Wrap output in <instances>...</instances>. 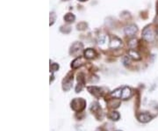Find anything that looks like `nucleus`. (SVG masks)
<instances>
[{
  "label": "nucleus",
  "instance_id": "3",
  "mask_svg": "<svg viewBox=\"0 0 158 131\" xmlns=\"http://www.w3.org/2000/svg\"><path fill=\"white\" fill-rule=\"evenodd\" d=\"M72 83H73V75L69 73L63 80V86H62L63 90L69 91L72 87Z\"/></svg>",
  "mask_w": 158,
  "mask_h": 131
},
{
  "label": "nucleus",
  "instance_id": "15",
  "mask_svg": "<svg viewBox=\"0 0 158 131\" xmlns=\"http://www.w3.org/2000/svg\"><path fill=\"white\" fill-rule=\"evenodd\" d=\"M121 93H122V89L121 88H118L117 90H115V91H113L112 93H111V95L114 98H118V99H121Z\"/></svg>",
  "mask_w": 158,
  "mask_h": 131
},
{
  "label": "nucleus",
  "instance_id": "7",
  "mask_svg": "<svg viewBox=\"0 0 158 131\" xmlns=\"http://www.w3.org/2000/svg\"><path fill=\"white\" fill-rule=\"evenodd\" d=\"M137 118L141 122H148V121L152 120L153 117L152 115H150V114H148V113H141V114H140L137 116Z\"/></svg>",
  "mask_w": 158,
  "mask_h": 131
},
{
  "label": "nucleus",
  "instance_id": "16",
  "mask_svg": "<svg viewBox=\"0 0 158 131\" xmlns=\"http://www.w3.org/2000/svg\"><path fill=\"white\" fill-rule=\"evenodd\" d=\"M128 46H129L130 49H135L136 46H137V40L135 39V38L131 39V40L128 41Z\"/></svg>",
  "mask_w": 158,
  "mask_h": 131
},
{
  "label": "nucleus",
  "instance_id": "23",
  "mask_svg": "<svg viewBox=\"0 0 158 131\" xmlns=\"http://www.w3.org/2000/svg\"><path fill=\"white\" fill-rule=\"evenodd\" d=\"M156 10H157V13H158V3H157V7H156Z\"/></svg>",
  "mask_w": 158,
  "mask_h": 131
},
{
  "label": "nucleus",
  "instance_id": "18",
  "mask_svg": "<svg viewBox=\"0 0 158 131\" xmlns=\"http://www.w3.org/2000/svg\"><path fill=\"white\" fill-rule=\"evenodd\" d=\"M98 44L99 45H103L106 41V35H100L99 37H98Z\"/></svg>",
  "mask_w": 158,
  "mask_h": 131
},
{
  "label": "nucleus",
  "instance_id": "9",
  "mask_svg": "<svg viewBox=\"0 0 158 131\" xmlns=\"http://www.w3.org/2000/svg\"><path fill=\"white\" fill-rule=\"evenodd\" d=\"M84 55L86 59H93L97 57V53L94 49H87L84 52Z\"/></svg>",
  "mask_w": 158,
  "mask_h": 131
},
{
  "label": "nucleus",
  "instance_id": "14",
  "mask_svg": "<svg viewBox=\"0 0 158 131\" xmlns=\"http://www.w3.org/2000/svg\"><path fill=\"white\" fill-rule=\"evenodd\" d=\"M84 64V62H83V59H82V57H77V58H76L75 60H74L72 63H71V67L73 69H77L80 67V66H82Z\"/></svg>",
  "mask_w": 158,
  "mask_h": 131
},
{
  "label": "nucleus",
  "instance_id": "11",
  "mask_svg": "<svg viewBox=\"0 0 158 131\" xmlns=\"http://www.w3.org/2000/svg\"><path fill=\"white\" fill-rule=\"evenodd\" d=\"M77 80H78V84H77V88H76V91H77V92H79V91L83 89V87L85 86V78H84V77H83V74L78 75V78H77Z\"/></svg>",
  "mask_w": 158,
  "mask_h": 131
},
{
  "label": "nucleus",
  "instance_id": "21",
  "mask_svg": "<svg viewBox=\"0 0 158 131\" xmlns=\"http://www.w3.org/2000/svg\"><path fill=\"white\" fill-rule=\"evenodd\" d=\"M130 58H131V57H130L129 56H128V57H124V59H123V62H124L125 64H127V63H129Z\"/></svg>",
  "mask_w": 158,
  "mask_h": 131
},
{
  "label": "nucleus",
  "instance_id": "24",
  "mask_svg": "<svg viewBox=\"0 0 158 131\" xmlns=\"http://www.w3.org/2000/svg\"><path fill=\"white\" fill-rule=\"evenodd\" d=\"M156 34H157V35H158V27H157V29H156Z\"/></svg>",
  "mask_w": 158,
  "mask_h": 131
},
{
  "label": "nucleus",
  "instance_id": "8",
  "mask_svg": "<svg viewBox=\"0 0 158 131\" xmlns=\"http://www.w3.org/2000/svg\"><path fill=\"white\" fill-rule=\"evenodd\" d=\"M132 96V90L129 87L126 86L122 88V93H121V99H127Z\"/></svg>",
  "mask_w": 158,
  "mask_h": 131
},
{
  "label": "nucleus",
  "instance_id": "2",
  "mask_svg": "<svg viewBox=\"0 0 158 131\" xmlns=\"http://www.w3.org/2000/svg\"><path fill=\"white\" fill-rule=\"evenodd\" d=\"M86 106V101L84 99H74L73 100L71 101V108L77 112H81L85 108Z\"/></svg>",
  "mask_w": 158,
  "mask_h": 131
},
{
  "label": "nucleus",
  "instance_id": "20",
  "mask_svg": "<svg viewBox=\"0 0 158 131\" xmlns=\"http://www.w3.org/2000/svg\"><path fill=\"white\" fill-rule=\"evenodd\" d=\"M58 69H59V65L57 63H52L50 65V70L52 72L56 71V70H58Z\"/></svg>",
  "mask_w": 158,
  "mask_h": 131
},
{
  "label": "nucleus",
  "instance_id": "5",
  "mask_svg": "<svg viewBox=\"0 0 158 131\" xmlns=\"http://www.w3.org/2000/svg\"><path fill=\"white\" fill-rule=\"evenodd\" d=\"M121 45H122V41H121L120 39H118V37H116V36L112 37V39L110 40V44H109L110 49H116L119 48Z\"/></svg>",
  "mask_w": 158,
  "mask_h": 131
},
{
  "label": "nucleus",
  "instance_id": "17",
  "mask_svg": "<svg viewBox=\"0 0 158 131\" xmlns=\"http://www.w3.org/2000/svg\"><path fill=\"white\" fill-rule=\"evenodd\" d=\"M109 118L112 119L113 120H117L119 118V114L117 112H113V113H112L109 115Z\"/></svg>",
  "mask_w": 158,
  "mask_h": 131
},
{
  "label": "nucleus",
  "instance_id": "1",
  "mask_svg": "<svg viewBox=\"0 0 158 131\" xmlns=\"http://www.w3.org/2000/svg\"><path fill=\"white\" fill-rule=\"evenodd\" d=\"M142 38L148 42H153L155 40L156 33L150 26H148L142 30Z\"/></svg>",
  "mask_w": 158,
  "mask_h": 131
},
{
  "label": "nucleus",
  "instance_id": "10",
  "mask_svg": "<svg viewBox=\"0 0 158 131\" xmlns=\"http://www.w3.org/2000/svg\"><path fill=\"white\" fill-rule=\"evenodd\" d=\"M88 90L90 91V92L91 94H93V95L96 96V97H100V96H101V89L98 88V87H96V86H90V87H88Z\"/></svg>",
  "mask_w": 158,
  "mask_h": 131
},
{
  "label": "nucleus",
  "instance_id": "12",
  "mask_svg": "<svg viewBox=\"0 0 158 131\" xmlns=\"http://www.w3.org/2000/svg\"><path fill=\"white\" fill-rule=\"evenodd\" d=\"M128 56H129L132 59L136 60V61L141 60V56H140V54L137 51H135V49H131L129 51H128Z\"/></svg>",
  "mask_w": 158,
  "mask_h": 131
},
{
  "label": "nucleus",
  "instance_id": "22",
  "mask_svg": "<svg viewBox=\"0 0 158 131\" xmlns=\"http://www.w3.org/2000/svg\"><path fill=\"white\" fill-rule=\"evenodd\" d=\"M80 2H85V1H87V0H78Z\"/></svg>",
  "mask_w": 158,
  "mask_h": 131
},
{
  "label": "nucleus",
  "instance_id": "13",
  "mask_svg": "<svg viewBox=\"0 0 158 131\" xmlns=\"http://www.w3.org/2000/svg\"><path fill=\"white\" fill-rule=\"evenodd\" d=\"M63 19H64L65 22L73 23L74 21H75V19H76V16L74 15L73 13H71V12H68V13H66V14L64 15Z\"/></svg>",
  "mask_w": 158,
  "mask_h": 131
},
{
  "label": "nucleus",
  "instance_id": "19",
  "mask_svg": "<svg viewBox=\"0 0 158 131\" xmlns=\"http://www.w3.org/2000/svg\"><path fill=\"white\" fill-rule=\"evenodd\" d=\"M56 15L55 12H50V26L54 25V23L56 22Z\"/></svg>",
  "mask_w": 158,
  "mask_h": 131
},
{
  "label": "nucleus",
  "instance_id": "4",
  "mask_svg": "<svg viewBox=\"0 0 158 131\" xmlns=\"http://www.w3.org/2000/svg\"><path fill=\"white\" fill-rule=\"evenodd\" d=\"M124 32L125 34H127V36L132 37V36H134V35L138 32V27H137V26L134 25V24L128 25V26H127V27H125Z\"/></svg>",
  "mask_w": 158,
  "mask_h": 131
},
{
  "label": "nucleus",
  "instance_id": "6",
  "mask_svg": "<svg viewBox=\"0 0 158 131\" xmlns=\"http://www.w3.org/2000/svg\"><path fill=\"white\" fill-rule=\"evenodd\" d=\"M83 49V44L81 42H75L70 47V54H76L78 53Z\"/></svg>",
  "mask_w": 158,
  "mask_h": 131
}]
</instances>
